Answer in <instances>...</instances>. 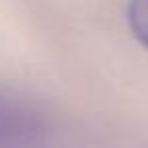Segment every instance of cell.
Returning <instances> with one entry per match:
<instances>
[{"instance_id":"1","label":"cell","mask_w":148,"mask_h":148,"mask_svg":"<svg viewBox=\"0 0 148 148\" xmlns=\"http://www.w3.org/2000/svg\"><path fill=\"white\" fill-rule=\"evenodd\" d=\"M41 118L14 97L0 93V144H27L41 134Z\"/></svg>"},{"instance_id":"2","label":"cell","mask_w":148,"mask_h":148,"mask_svg":"<svg viewBox=\"0 0 148 148\" xmlns=\"http://www.w3.org/2000/svg\"><path fill=\"white\" fill-rule=\"evenodd\" d=\"M128 23L134 37L148 49V0H130Z\"/></svg>"}]
</instances>
